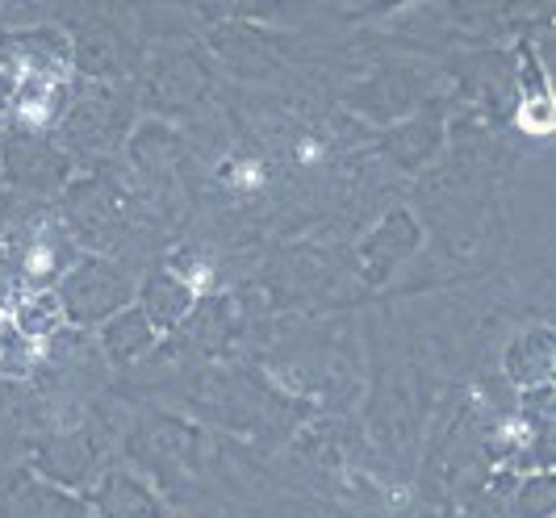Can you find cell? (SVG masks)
Here are the masks:
<instances>
[{"mask_svg":"<svg viewBox=\"0 0 556 518\" xmlns=\"http://www.w3.org/2000/svg\"><path fill=\"white\" fill-rule=\"evenodd\" d=\"M51 268V251H34L29 255V273H47Z\"/></svg>","mask_w":556,"mask_h":518,"instance_id":"6da1fadb","label":"cell"}]
</instances>
